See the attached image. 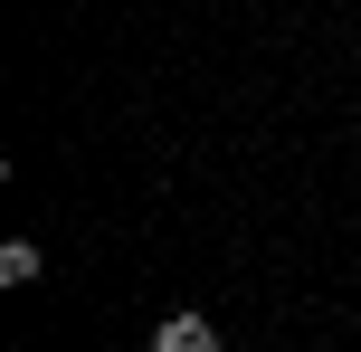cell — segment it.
<instances>
[{"label": "cell", "mask_w": 361, "mask_h": 352, "mask_svg": "<svg viewBox=\"0 0 361 352\" xmlns=\"http://www.w3.org/2000/svg\"><path fill=\"white\" fill-rule=\"evenodd\" d=\"M162 352H219V334H209V315H190V305H180V315L162 324Z\"/></svg>", "instance_id": "6da1fadb"}, {"label": "cell", "mask_w": 361, "mask_h": 352, "mask_svg": "<svg viewBox=\"0 0 361 352\" xmlns=\"http://www.w3.org/2000/svg\"><path fill=\"white\" fill-rule=\"evenodd\" d=\"M38 267H48V257H38V238H10V248H0V277H10V286H29Z\"/></svg>", "instance_id": "7a4b0ae2"}]
</instances>
